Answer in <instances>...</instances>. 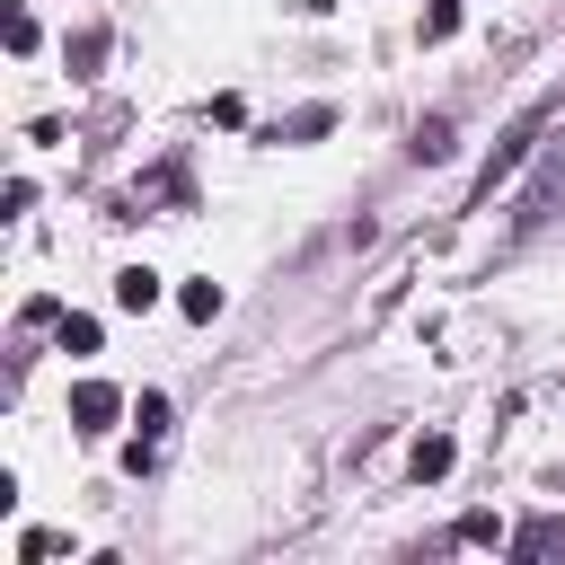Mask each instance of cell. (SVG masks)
I'll return each mask as SVG.
<instances>
[{
	"instance_id": "cell-1",
	"label": "cell",
	"mask_w": 565,
	"mask_h": 565,
	"mask_svg": "<svg viewBox=\"0 0 565 565\" xmlns=\"http://www.w3.org/2000/svg\"><path fill=\"white\" fill-rule=\"evenodd\" d=\"M539 124H547V106H530V115H521V124H512V132L494 141V159L477 168V203H486V194H494V185H503V177H512V168L530 159V141H539Z\"/></svg>"
},
{
	"instance_id": "cell-2",
	"label": "cell",
	"mask_w": 565,
	"mask_h": 565,
	"mask_svg": "<svg viewBox=\"0 0 565 565\" xmlns=\"http://www.w3.org/2000/svg\"><path fill=\"white\" fill-rule=\"evenodd\" d=\"M556 203H565V150H547V168L530 177V194H521V212H512V230L530 238V230H539V221H547Z\"/></svg>"
},
{
	"instance_id": "cell-3",
	"label": "cell",
	"mask_w": 565,
	"mask_h": 565,
	"mask_svg": "<svg viewBox=\"0 0 565 565\" xmlns=\"http://www.w3.org/2000/svg\"><path fill=\"white\" fill-rule=\"evenodd\" d=\"M115 415H124V397H115L106 380H79V388H71V433L97 441V433H115Z\"/></svg>"
},
{
	"instance_id": "cell-4",
	"label": "cell",
	"mask_w": 565,
	"mask_h": 565,
	"mask_svg": "<svg viewBox=\"0 0 565 565\" xmlns=\"http://www.w3.org/2000/svg\"><path fill=\"white\" fill-rule=\"evenodd\" d=\"M132 415H141V441H132V450H124V468H132V477H141V468H150V459H159V433H168V397H159V388H141V406H132Z\"/></svg>"
},
{
	"instance_id": "cell-5",
	"label": "cell",
	"mask_w": 565,
	"mask_h": 565,
	"mask_svg": "<svg viewBox=\"0 0 565 565\" xmlns=\"http://www.w3.org/2000/svg\"><path fill=\"white\" fill-rule=\"evenodd\" d=\"M512 556H530V565H539V556H565V512L521 521V530H512Z\"/></svg>"
},
{
	"instance_id": "cell-6",
	"label": "cell",
	"mask_w": 565,
	"mask_h": 565,
	"mask_svg": "<svg viewBox=\"0 0 565 565\" xmlns=\"http://www.w3.org/2000/svg\"><path fill=\"white\" fill-rule=\"evenodd\" d=\"M62 62H71V79H97V62H106V26H79V35L62 44Z\"/></svg>"
},
{
	"instance_id": "cell-7",
	"label": "cell",
	"mask_w": 565,
	"mask_h": 565,
	"mask_svg": "<svg viewBox=\"0 0 565 565\" xmlns=\"http://www.w3.org/2000/svg\"><path fill=\"white\" fill-rule=\"evenodd\" d=\"M450 459H459V450H450V433H424V441L406 450V468H415L424 486H433V477H450Z\"/></svg>"
},
{
	"instance_id": "cell-8",
	"label": "cell",
	"mask_w": 565,
	"mask_h": 565,
	"mask_svg": "<svg viewBox=\"0 0 565 565\" xmlns=\"http://www.w3.org/2000/svg\"><path fill=\"white\" fill-rule=\"evenodd\" d=\"M327 124H335V115H327V106H300V115H282V124H274V132H265V141H318V132H327Z\"/></svg>"
},
{
	"instance_id": "cell-9",
	"label": "cell",
	"mask_w": 565,
	"mask_h": 565,
	"mask_svg": "<svg viewBox=\"0 0 565 565\" xmlns=\"http://www.w3.org/2000/svg\"><path fill=\"white\" fill-rule=\"evenodd\" d=\"M406 150H415V159H424V168H433V159H450V115H424V124H415V141H406Z\"/></svg>"
},
{
	"instance_id": "cell-10",
	"label": "cell",
	"mask_w": 565,
	"mask_h": 565,
	"mask_svg": "<svg viewBox=\"0 0 565 565\" xmlns=\"http://www.w3.org/2000/svg\"><path fill=\"white\" fill-rule=\"evenodd\" d=\"M115 300H124V309H150V300H159V274H150V265H124V274H115Z\"/></svg>"
},
{
	"instance_id": "cell-11",
	"label": "cell",
	"mask_w": 565,
	"mask_h": 565,
	"mask_svg": "<svg viewBox=\"0 0 565 565\" xmlns=\"http://www.w3.org/2000/svg\"><path fill=\"white\" fill-rule=\"evenodd\" d=\"M177 309H185V318H221V282H185Z\"/></svg>"
},
{
	"instance_id": "cell-12",
	"label": "cell",
	"mask_w": 565,
	"mask_h": 565,
	"mask_svg": "<svg viewBox=\"0 0 565 565\" xmlns=\"http://www.w3.org/2000/svg\"><path fill=\"white\" fill-rule=\"evenodd\" d=\"M459 547H503V521H494V512H468V521H459Z\"/></svg>"
},
{
	"instance_id": "cell-13",
	"label": "cell",
	"mask_w": 565,
	"mask_h": 565,
	"mask_svg": "<svg viewBox=\"0 0 565 565\" xmlns=\"http://www.w3.org/2000/svg\"><path fill=\"white\" fill-rule=\"evenodd\" d=\"M441 35H459V0H424V44H441Z\"/></svg>"
},
{
	"instance_id": "cell-14",
	"label": "cell",
	"mask_w": 565,
	"mask_h": 565,
	"mask_svg": "<svg viewBox=\"0 0 565 565\" xmlns=\"http://www.w3.org/2000/svg\"><path fill=\"white\" fill-rule=\"evenodd\" d=\"M62 353H97V318H62Z\"/></svg>"
},
{
	"instance_id": "cell-15",
	"label": "cell",
	"mask_w": 565,
	"mask_h": 565,
	"mask_svg": "<svg viewBox=\"0 0 565 565\" xmlns=\"http://www.w3.org/2000/svg\"><path fill=\"white\" fill-rule=\"evenodd\" d=\"M18 556H26V565H44V556H62V539H53V530H26V539H18Z\"/></svg>"
}]
</instances>
